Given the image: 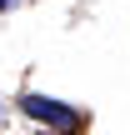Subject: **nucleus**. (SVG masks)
I'll list each match as a JSON object with an SVG mask.
<instances>
[{
  "label": "nucleus",
  "instance_id": "nucleus-1",
  "mask_svg": "<svg viewBox=\"0 0 130 135\" xmlns=\"http://www.w3.org/2000/svg\"><path fill=\"white\" fill-rule=\"evenodd\" d=\"M20 105H25V115H30V120H45V125H55V130H80V110H75V105H65V100H55V95L30 90Z\"/></svg>",
  "mask_w": 130,
  "mask_h": 135
},
{
  "label": "nucleus",
  "instance_id": "nucleus-2",
  "mask_svg": "<svg viewBox=\"0 0 130 135\" xmlns=\"http://www.w3.org/2000/svg\"><path fill=\"white\" fill-rule=\"evenodd\" d=\"M10 5H15V0H0V10H10Z\"/></svg>",
  "mask_w": 130,
  "mask_h": 135
}]
</instances>
